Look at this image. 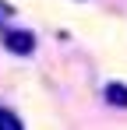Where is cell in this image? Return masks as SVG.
<instances>
[{
    "label": "cell",
    "mask_w": 127,
    "mask_h": 130,
    "mask_svg": "<svg viewBox=\"0 0 127 130\" xmlns=\"http://www.w3.org/2000/svg\"><path fill=\"white\" fill-rule=\"evenodd\" d=\"M4 49L14 56H32L35 53V35L28 28H7L4 32Z\"/></svg>",
    "instance_id": "1"
},
{
    "label": "cell",
    "mask_w": 127,
    "mask_h": 130,
    "mask_svg": "<svg viewBox=\"0 0 127 130\" xmlns=\"http://www.w3.org/2000/svg\"><path fill=\"white\" fill-rule=\"evenodd\" d=\"M103 95H106V102H109V106H117V109H127V85H120V81H109Z\"/></svg>",
    "instance_id": "2"
},
{
    "label": "cell",
    "mask_w": 127,
    "mask_h": 130,
    "mask_svg": "<svg viewBox=\"0 0 127 130\" xmlns=\"http://www.w3.org/2000/svg\"><path fill=\"white\" fill-rule=\"evenodd\" d=\"M0 130H25V123H21V116L14 112V109L0 106Z\"/></svg>",
    "instance_id": "3"
}]
</instances>
